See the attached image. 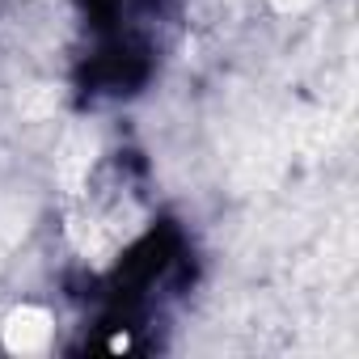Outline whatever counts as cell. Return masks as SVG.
<instances>
[{
    "mask_svg": "<svg viewBox=\"0 0 359 359\" xmlns=\"http://www.w3.org/2000/svg\"><path fill=\"white\" fill-rule=\"evenodd\" d=\"M271 5L279 9V13H300V9H309L313 0H271Z\"/></svg>",
    "mask_w": 359,
    "mask_h": 359,
    "instance_id": "obj_4",
    "label": "cell"
},
{
    "mask_svg": "<svg viewBox=\"0 0 359 359\" xmlns=\"http://www.w3.org/2000/svg\"><path fill=\"white\" fill-rule=\"evenodd\" d=\"M93 152H97V131L89 123H72L60 140V152H55V177L64 191H81V182L89 177V165H93Z\"/></svg>",
    "mask_w": 359,
    "mask_h": 359,
    "instance_id": "obj_1",
    "label": "cell"
},
{
    "mask_svg": "<svg viewBox=\"0 0 359 359\" xmlns=\"http://www.w3.org/2000/svg\"><path fill=\"white\" fill-rule=\"evenodd\" d=\"M0 338H5V346L13 355H34L47 346L51 338V313L39 309V304H22L5 317V330H0Z\"/></svg>",
    "mask_w": 359,
    "mask_h": 359,
    "instance_id": "obj_2",
    "label": "cell"
},
{
    "mask_svg": "<svg viewBox=\"0 0 359 359\" xmlns=\"http://www.w3.org/2000/svg\"><path fill=\"white\" fill-rule=\"evenodd\" d=\"M18 106H22V114H30V118H47V114H55V106H60V89H55V85H30V89L18 97Z\"/></svg>",
    "mask_w": 359,
    "mask_h": 359,
    "instance_id": "obj_3",
    "label": "cell"
}]
</instances>
